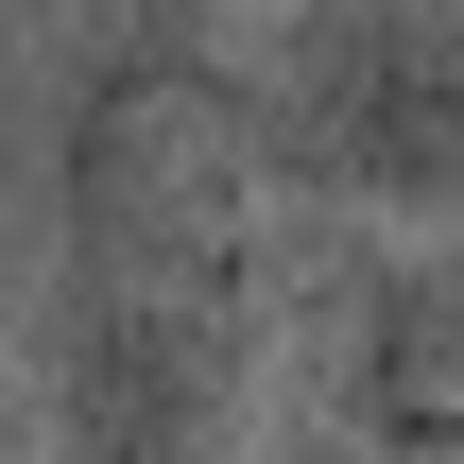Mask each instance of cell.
<instances>
[{
    "label": "cell",
    "instance_id": "1",
    "mask_svg": "<svg viewBox=\"0 0 464 464\" xmlns=\"http://www.w3.org/2000/svg\"><path fill=\"white\" fill-rule=\"evenodd\" d=\"M327 155L362 189H464V34L448 17H362L327 52Z\"/></svg>",
    "mask_w": 464,
    "mask_h": 464
},
{
    "label": "cell",
    "instance_id": "2",
    "mask_svg": "<svg viewBox=\"0 0 464 464\" xmlns=\"http://www.w3.org/2000/svg\"><path fill=\"white\" fill-rule=\"evenodd\" d=\"M379 413L413 448H464V276H413L379 327Z\"/></svg>",
    "mask_w": 464,
    "mask_h": 464
}]
</instances>
